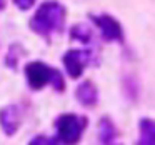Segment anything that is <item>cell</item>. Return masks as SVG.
Segmentation results:
<instances>
[{"instance_id": "cell-1", "label": "cell", "mask_w": 155, "mask_h": 145, "mask_svg": "<svg viewBox=\"0 0 155 145\" xmlns=\"http://www.w3.org/2000/svg\"><path fill=\"white\" fill-rule=\"evenodd\" d=\"M65 22V7L57 0H47L38 5L35 14L32 15L30 28L42 37H50L52 34L58 32Z\"/></svg>"}, {"instance_id": "cell-5", "label": "cell", "mask_w": 155, "mask_h": 145, "mask_svg": "<svg viewBox=\"0 0 155 145\" xmlns=\"http://www.w3.org/2000/svg\"><path fill=\"white\" fill-rule=\"evenodd\" d=\"M92 54L88 50H67L64 55V65L67 74L70 75L72 78H78L82 74H84V68L90 64Z\"/></svg>"}, {"instance_id": "cell-12", "label": "cell", "mask_w": 155, "mask_h": 145, "mask_svg": "<svg viewBox=\"0 0 155 145\" xmlns=\"http://www.w3.org/2000/svg\"><path fill=\"white\" fill-rule=\"evenodd\" d=\"M50 85L55 88L57 92H64L65 90V82H64V77L62 74L55 68L54 70V75H52V80H50Z\"/></svg>"}, {"instance_id": "cell-14", "label": "cell", "mask_w": 155, "mask_h": 145, "mask_svg": "<svg viewBox=\"0 0 155 145\" xmlns=\"http://www.w3.org/2000/svg\"><path fill=\"white\" fill-rule=\"evenodd\" d=\"M30 145H50V138H47V137H35L34 140L30 142Z\"/></svg>"}, {"instance_id": "cell-2", "label": "cell", "mask_w": 155, "mask_h": 145, "mask_svg": "<svg viewBox=\"0 0 155 145\" xmlns=\"http://www.w3.org/2000/svg\"><path fill=\"white\" fill-rule=\"evenodd\" d=\"M84 125H85V120L80 118L78 115H74V114L60 115L57 118V122H55L57 133H58L57 140L60 143H65V145H75L80 140Z\"/></svg>"}, {"instance_id": "cell-4", "label": "cell", "mask_w": 155, "mask_h": 145, "mask_svg": "<svg viewBox=\"0 0 155 145\" xmlns=\"http://www.w3.org/2000/svg\"><path fill=\"white\" fill-rule=\"evenodd\" d=\"M90 20L100 28L102 37L108 42H122L124 40V30H122L120 22L115 17L108 14H98V15H90Z\"/></svg>"}, {"instance_id": "cell-3", "label": "cell", "mask_w": 155, "mask_h": 145, "mask_svg": "<svg viewBox=\"0 0 155 145\" xmlns=\"http://www.w3.org/2000/svg\"><path fill=\"white\" fill-rule=\"evenodd\" d=\"M54 70V67H48L44 62H30V64L25 65V77H27L28 85L34 90H40L47 84H50Z\"/></svg>"}, {"instance_id": "cell-11", "label": "cell", "mask_w": 155, "mask_h": 145, "mask_svg": "<svg viewBox=\"0 0 155 145\" xmlns=\"http://www.w3.org/2000/svg\"><path fill=\"white\" fill-rule=\"evenodd\" d=\"M18 52H20V47H18V45H12L8 54H7V57H5V65L14 68V70L17 68V62H18V57H20Z\"/></svg>"}, {"instance_id": "cell-16", "label": "cell", "mask_w": 155, "mask_h": 145, "mask_svg": "<svg viewBox=\"0 0 155 145\" xmlns=\"http://www.w3.org/2000/svg\"><path fill=\"white\" fill-rule=\"evenodd\" d=\"M5 8V0H0V10H4Z\"/></svg>"}, {"instance_id": "cell-10", "label": "cell", "mask_w": 155, "mask_h": 145, "mask_svg": "<svg viewBox=\"0 0 155 145\" xmlns=\"http://www.w3.org/2000/svg\"><path fill=\"white\" fill-rule=\"evenodd\" d=\"M70 37L74 40L82 42V44H90L92 42V28L87 24H77L70 28Z\"/></svg>"}, {"instance_id": "cell-13", "label": "cell", "mask_w": 155, "mask_h": 145, "mask_svg": "<svg viewBox=\"0 0 155 145\" xmlns=\"http://www.w3.org/2000/svg\"><path fill=\"white\" fill-rule=\"evenodd\" d=\"M15 4V7L20 8V10H30L35 5V0H12Z\"/></svg>"}, {"instance_id": "cell-7", "label": "cell", "mask_w": 155, "mask_h": 145, "mask_svg": "<svg viewBox=\"0 0 155 145\" xmlns=\"http://www.w3.org/2000/svg\"><path fill=\"white\" fill-rule=\"evenodd\" d=\"M75 95H77L78 102H80L82 105H85V107H94V105L97 104V100H98L97 87H95L94 82H90V80L82 82V84L77 87Z\"/></svg>"}, {"instance_id": "cell-15", "label": "cell", "mask_w": 155, "mask_h": 145, "mask_svg": "<svg viewBox=\"0 0 155 145\" xmlns=\"http://www.w3.org/2000/svg\"><path fill=\"white\" fill-rule=\"evenodd\" d=\"M50 145H62V143L57 140V138H50Z\"/></svg>"}, {"instance_id": "cell-9", "label": "cell", "mask_w": 155, "mask_h": 145, "mask_svg": "<svg viewBox=\"0 0 155 145\" xmlns=\"http://www.w3.org/2000/svg\"><path fill=\"white\" fill-rule=\"evenodd\" d=\"M98 135H100V140L105 145H112L114 143V137H115V127L108 118H102L98 122Z\"/></svg>"}, {"instance_id": "cell-8", "label": "cell", "mask_w": 155, "mask_h": 145, "mask_svg": "<svg viewBox=\"0 0 155 145\" xmlns=\"http://www.w3.org/2000/svg\"><path fill=\"white\" fill-rule=\"evenodd\" d=\"M140 138L137 145H155V124L150 118H142L140 124Z\"/></svg>"}, {"instance_id": "cell-6", "label": "cell", "mask_w": 155, "mask_h": 145, "mask_svg": "<svg viewBox=\"0 0 155 145\" xmlns=\"http://www.w3.org/2000/svg\"><path fill=\"white\" fill-rule=\"evenodd\" d=\"M0 125L5 135H14L20 127V112L17 105H5L0 110Z\"/></svg>"}]
</instances>
